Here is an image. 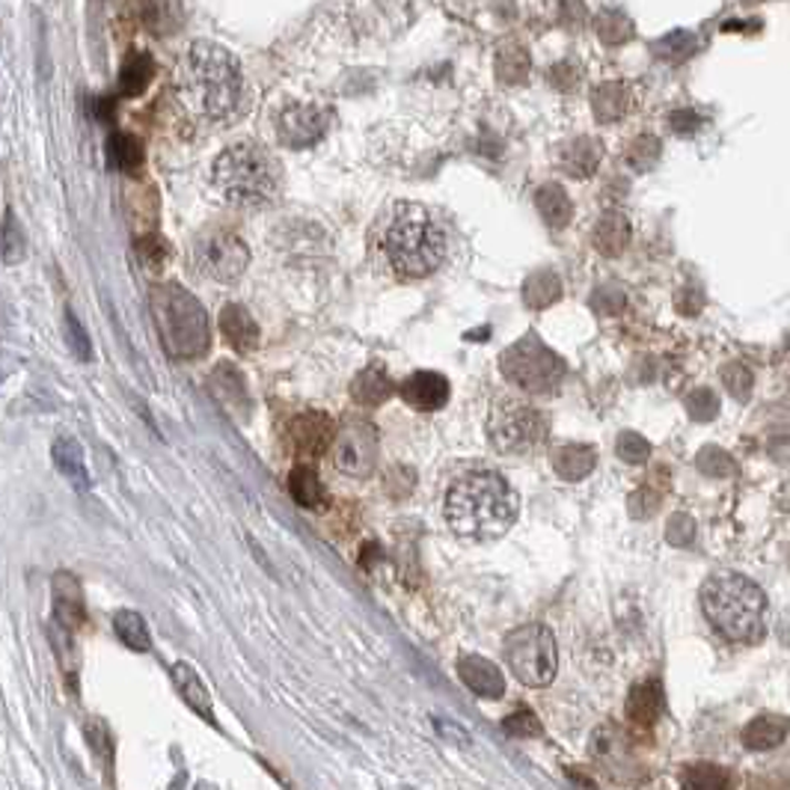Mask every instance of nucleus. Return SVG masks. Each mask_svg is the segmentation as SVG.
I'll list each match as a JSON object with an SVG mask.
<instances>
[{"label":"nucleus","mask_w":790,"mask_h":790,"mask_svg":"<svg viewBox=\"0 0 790 790\" xmlns=\"http://www.w3.org/2000/svg\"><path fill=\"white\" fill-rule=\"evenodd\" d=\"M289 443H292L294 455H298L303 464L321 458V455L330 449V443H333V423H330V416L321 414V410H310V414H301L298 419H292V425H289Z\"/></svg>","instance_id":"14"},{"label":"nucleus","mask_w":790,"mask_h":790,"mask_svg":"<svg viewBox=\"0 0 790 790\" xmlns=\"http://www.w3.org/2000/svg\"><path fill=\"white\" fill-rule=\"evenodd\" d=\"M330 458H333V467L351 479H368L377 464L375 425L363 423V419L342 425L330 443Z\"/></svg>","instance_id":"8"},{"label":"nucleus","mask_w":790,"mask_h":790,"mask_svg":"<svg viewBox=\"0 0 790 790\" xmlns=\"http://www.w3.org/2000/svg\"><path fill=\"white\" fill-rule=\"evenodd\" d=\"M375 253L398 280H423L446 259V236L425 206L395 202L375 229Z\"/></svg>","instance_id":"1"},{"label":"nucleus","mask_w":790,"mask_h":790,"mask_svg":"<svg viewBox=\"0 0 790 790\" xmlns=\"http://www.w3.org/2000/svg\"><path fill=\"white\" fill-rule=\"evenodd\" d=\"M701 610L728 642H758L763 636L767 594L744 574H714L701 585Z\"/></svg>","instance_id":"4"},{"label":"nucleus","mask_w":790,"mask_h":790,"mask_svg":"<svg viewBox=\"0 0 790 790\" xmlns=\"http://www.w3.org/2000/svg\"><path fill=\"white\" fill-rule=\"evenodd\" d=\"M725 384H728L734 398H749V393H752V377L740 366L725 368Z\"/></svg>","instance_id":"40"},{"label":"nucleus","mask_w":790,"mask_h":790,"mask_svg":"<svg viewBox=\"0 0 790 790\" xmlns=\"http://www.w3.org/2000/svg\"><path fill=\"white\" fill-rule=\"evenodd\" d=\"M113 633L116 640L123 642L125 648L134 654H149L152 651V633L149 624L143 619L141 612L134 610H119L113 615Z\"/></svg>","instance_id":"23"},{"label":"nucleus","mask_w":790,"mask_h":790,"mask_svg":"<svg viewBox=\"0 0 790 790\" xmlns=\"http://www.w3.org/2000/svg\"><path fill=\"white\" fill-rule=\"evenodd\" d=\"M63 324H66L69 351H72V354H75V360H81V363H90V360H93V339H90V333L84 330V324L77 321V315L72 310H66V319H63Z\"/></svg>","instance_id":"32"},{"label":"nucleus","mask_w":790,"mask_h":790,"mask_svg":"<svg viewBox=\"0 0 790 790\" xmlns=\"http://www.w3.org/2000/svg\"><path fill=\"white\" fill-rule=\"evenodd\" d=\"M330 128V111L321 104L292 102L285 104L277 116V137L289 149H303L324 137Z\"/></svg>","instance_id":"12"},{"label":"nucleus","mask_w":790,"mask_h":790,"mask_svg":"<svg viewBox=\"0 0 790 790\" xmlns=\"http://www.w3.org/2000/svg\"><path fill=\"white\" fill-rule=\"evenodd\" d=\"M432 723H434V728L440 731L443 740H449V744L464 746V749H470L472 737H470V731L464 728V725L451 723V719H443V716H432Z\"/></svg>","instance_id":"38"},{"label":"nucleus","mask_w":790,"mask_h":790,"mask_svg":"<svg viewBox=\"0 0 790 790\" xmlns=\"http://www.w3.org/2000/svg\"><path fill=\"white\" fill-rule=\"evenodd\" d=\"M520 499L499 472H470L446 493V520L464 538L502 536L518 520Z\"/></svg>","instance_id":"3"},{"label":"nucleus","mask_w":790,"mask_h":790,"mask_svg":"<svg viewBox=\"0 0 790 790\" xmlns=\"http://www.w3.org/2000/svg\"><path fill=\"white\" fill-rule=\"evenodd\" d=\"M155 77V63H152L149 54L143 51H132V54L123 60V72H119V93L134 98V95L146 93V86L152 84Z\"/></svg>","instance_id":"26"},{"label":"nucleus","mask_w":790,"mask_h":790,"mask_svg":"<svg viewBox=\"0 0 790 790\" xmlns=\"http://www.w3.org/2000/svg\"><path fill=\"white\" fill-rule=\"evenodd\" d=\"M506 657L508 668L514 672L520 684H527V687L553 684L559 654H555L553 633L544 624H523L518 631L508 633Z\"/></svg>","instance_id":"7"},{"label":"nucleus","mask_w":790,"mask_h":790,"mask_svg":"<svg viewBox=\"0 0 790 790\" xmlns=\"http://www.w3.org/2000/svg\"><path fill=\"white\" fill-rule=\"evenodd\" d=\"M48 640L54 645V654L60 659V668L66 672V677L72 680V689H77V666H81V657H77L75 648V633L60 627L54 619L48 621Z\"/></svg>","instance_id":"28"},{"label":"nucleus","mask_w":790,"mask_h":790,"mask_svg":"<svg viewBox=\"0 0 790 790\" xmlns=\"http://www.w3.org/2000/svg\"><path fill=\"white\" fill-rule=\"evenodd\" d=\"M215 185L236 206H262L280 190V167L262 146L236 143L215 160Z\"/></svg>","instance_id":"6"},{"label":"nucleus","mask_w":790,"mask_h":790,"mask_svg":"<svg viewBox=\"0 0 790 790\" xmlns=\"http://www.w3.org/2000/svg\"><path fill=\"white\" fill-rule=\"evenodd\" d=\"M160 345L173 360H199L211 349V324L202 303L179 282H158L149 294Z\"/></svg>","instance_id":"5"},{"label":"nucleus","mask_w":790,"mask_h":790,"mask_svg":"<svg viewBox=\"0 0 790 790\" xmlns=\"http://www.w3.org/2000/svg\"><path fill=\"white\" fill-rule=\"evenodd\" d=\"M657 506H659L657 493L648 488H642L631 497V508H627V511H631V518L642 520V518H651V514L657 511Z\"/></svg>","instance_id":"39"},{"label":"nucleus","mask_w":790,"mask_h":790,"mask_svg":"<svg viewBox=\"0 0 790 790\" xmlns=\"http://www.w3.org/2000/svg\"><path fill=\"white\" fill-rule=\"evenodd\" d=\"M398 393L414 410L432 414V410H440L449 402V381L437 372H416V375L407 377Z\"/></svg>","instance_id":"16"},{"label":"nucleus","mask_w":790,"mask_h":790,"mask_svg":"<svg viewBox=\"0 0 790 790\" xmlns=\"http://www.w3.org/2000/svg\"><path fill=\"white\" fill-rule=\"evenodd\" d=\"M51 458H54V467L60 470V476H63L72 488L81 490V493L93 488V479H90V470H86L84 449H81V443H77L75 437H69V434L56 437L54 446H51Z\"/></svg>","instance_id":"19"},{"label":"nucleus","mask_w":790,"mask_h":790,"mask_svg":"<svg viewBox=\"0 0 790 790\" xmlns=\"http://www.w3.org/2000/svg\"><path fill=\"white\" fill-rule=\"evenodd\" d=\"M553 470L564 481H580L594 470V451L589 446H562L553 451Z\"/></svg>","instance_id":"27"},{"label":"nucleus","mask_w":790,"mask_h":790,"mask_svg":"<svg viewBox=\"0 0 790 790\" xmlns=\"http://www.w3.org/2000/svg\"><path fill=\"white\" fill-rule=\"evenodd\" d=\"M0 259L3 264H19L24 259V232L12 211H7L0 226Z\"/></svg>","instance_id":"31"},{"label":"nucleus","mask_w":790,"mask_h":790,"mask_svg":"<svg viewBox=\"0 0 790 790\" xmlns=\"http://www.w3.org/2000/svg\"><path fill=\"white\" fill-rule=\"evenodd\" d=\"M663 714V687L657 680H645L636 684L627 696V716L640 725H654L657 716Z\"/></svg>","instance_id":"24"},{"label":"nucleus","mask_w":790,"mask_h":790,"mask_svg":"<svg viewBox=\"0 0 790 790\" xmlns=\"http://www.w3.org/2000/svg\"><path fill=\"white\" fill-rule=\"evenodd\" d=\"M208 393L215 395L217 405L229 416L236 419L250 416V389H247L245 375L232 363H217L215 372L208 375Z\"/></svg>","instance_id":"15"},{"label":"nucleus","mask_w":790,"mask_h":790,"mask_svg":"<svg viewBox=\"0 0 790 790\" xmlns=\"http://www.w3.org/2000/svg\"><path fill=\"white\" fill-rule=\"evenodd\" d=\"M289 493L301 508H310V511H321L328 508L330 497L324 485H321L319 472L312 470L310 464H298L292 472H289Z\"/></svg>","instance_id":"21"},{"label":"nucleus","mask_w":790,"mask_h":790,"mask_svg":"<svg viewBox=\"0 0 790 790\" xmlns=\"http://www.w3.org/2000/svg\"><path fill=\"white\" fill-rule=\"evenodd\" d=\"M86 740H90V749L98 755V761L104 763V770L111 772L113 770V737L102 719L86 723Z\"/></svg>","instance_id":"33"},{"label":"nucleus","mask_w":790,"mask_h":790,"mask_svg":"<svg viewBox=\"0 0 790 790\" xmlns=\"http://www.w3.org/2000/svg\"><path fill=\"white\" fill-rule=\"evenodd\" d=\"M107 158L116 169L123 173H141L143 167V146L132 134H113L107 141Z\"/></svg>","instance_id":"30"},{"label":"nucleus","mask_w":790,"mask_h":790,"mask_svg":"<svg viewBox=\"0 0 790 790\" xmlns=\"http://www.w3.org/2000/svg\"><path fill=\"white\" fill-rule=\"evenodd\" d=\"M680 788L684 790H731L728 772L716 763H687L680 770Z\"/></svg>","instance_id":"29"},{"label":"nucleus","mask_w":790,"mask_h":790,"mask_svg":"<svg viewBox=\"0 0 790 790\" xmlns=\"http://www.w3.org/2000/svg\"><path fill=\"white\" fill-rule=\"evenodd\" d=\"M351 395H354L357 405H366V407L384 405L386 398L393 395V381L386 377V372L381 366H368L354 377Z\"/></svg>","instance_id":"25"},{"label":"nucleus","mask_w":790,"mask_h":790,"mask_svg":"<svg viewBox=\"0 0 790 790\" xmlns=\"http://www.w3.org/2000/svg\"><path fill=\"white\" fill-rule=\"evenodd\" d=\"M619 455L627 464H642L651 458V446L648 440H642L640 434H621L619 437Z\"/></svg>","instance_id":"37"},{"label":"nucleus","mask_w":790,"mask_h":790,"mask_svg":"<svg viewBox=\"0 0 790 790\" xmlns=\"http://www.w3.org/2000/svg\"><path fill=\"white\" fill-rule=\"evenodd\" d=\"M502 731L511 734V737H538L541 723H538V716L532 710H518V714H511L502 723Z\"/></svg>","instance_id":"36"},{"label":"nucleus","mask_w":790,"mask_h":790,"mask_svg":"<svg viewBox=\"0 0 790 790\" xmlns=\"http://www.w3.org/2000/svg\"><path fill=\"white\" fill-rule=\"evenodd\" d=\"M220 330H224L226 342L238 351V354H253L262 342V333H259V324L250 312L241 306V303H229L224 312H220Z\"/></svg>","instance_id":"20"},{"label":"nucleus","mask_w":790,"mask_h":790,"mask_svg":"<svg viewBox=\"0 0 790 790\" xmlns=\"http://www.w3.org/2000/svg\"><path fill=\"white\" fill-rule=\"evenodd\" d=\"M719 405H716V395L710 389H698L693 398H689V414L696 419H714Z\"/></svg>","instance_id":"41"},{"label":"nucleus","mask_w":790,"mask_h":790,"mask_svg":"<svg viewBox=\"0 0 790 790\" xmlns=\"http://www.w3.org/2000/svg\"><path fill=\"white\" fill-rule=\"evenodd\" d=\"M666 541L672 547L693 544V541H696V520L689 518V514H684V511L672 514L666 523Z\"/></svg>","instance_id":"35"},{"label":"nucleus","mask_w":790,"mask_h":790,"mask_svg":"<svg viewBox=\"0 0 790 790\" xmlns=\"http://www.w3.org/2000/svg\"><path fill=\"white\" fill-rule=\"evenodd\" d=\"M788 731H790V723L784 719V716H776V714L755 716L752 723L746 725L744 744L749 746L752 752H767V749H776V746L784 744Z\"/></svg>","instance_id":"22"},{"label":"nucleus","mask_w":790,"mask_h":790,"mask_svg":"<svg viewBox=\"0 0 790 790\" xmlns=\"http://www.w3.org/2000/svg\"><path fill=\"white\" fill-rule=\"evenodd\" d=\"M51 619L72 633L84 631L90 624L84 585L72 571H56L51 576Z\"/></svg>","instance_id":"13"},{"label":"nucleus","mask_w":790,"mask_h":790,"mask_svg":"<svg viewBox=\"0 0 790 790\" xmlns=\"http://www.w3.org/2000/svg\"><path fill=\"white\" fill-rule=\"evenodd\" d=\"M490 437L499 451L520 455L544 437V423L532 407L520 405V402H506V405H497L490 416Z\"/></svg>","instance_id":"10"},{"label":"nucleus","mask_w":790,"mask_h":790,"mask_svg":"<svg viewBox=\"0 0 790 790\" xmlns=\"http://www.w3.org/2000/svg\"><path fill=\"white\" fill-rule=\"evenodd\" d=\"M241 63L217 42H194L179 63V95L199 119L217 123L236 111L241 98Z\"/></svg>","instance_id":"2"},{"label":"nucleus","mask_w":790,"mask_h":790,"mask_svg":"<svg viewBox=\"0 0 790 790\" xmlns=\"http://www.w3.org/2000/svg\"><path fill=\"white\" fill-rule=\"evenodd\" d=\"M194 264L202 277H211L217 282H232L247 271L250 250L238 236L211 232V236H202L194 245Z\"/></svg>","instance_id":"9"},{"label":"nucleus","mask_w":790,"mask_h":790,"mask_svg":"<svg viewBox=\"0 0 790 790\" xmlns=\"http://www.w3.org/2000/svg\"><path fill=\"white\" fill-rule=\"evenodd\" d=\"M502 372L523 389L544 393V389H553L559 375H562V366L538 342H523L502 360Z\"/></svg>","instance_id":"11"},{"label":"nucleus","mask_w":790,"mask_h":790,"mask_svg":"<svg viewBox=\"0 0 790 790\" xmlns=\"http://www.w3.org/2000/svg\"><path fill=\"white\" fill-rule=\"evenodd\" d=\"M458 675L467 687L481 698H499L506 696V677L497 668V663H490L488 657L479 654H467L458 659Z\"/></svg>","instance_id":"17"},{"label":"nucleus","mask_w":790,"mask_h":790,"mask_svg":"<svg viewBox=\"0 0 790 790\" xmlns=\"http://www.w3.org/2000/svg\"><path fill=\"white\" fill-rule=\"evenodd\" d=\"M169 677H173V687H176V693L181 696V701H185L202 723H215L211 693H208V687L202 684V677L197 675V668L190 666V663H176L173 672H169Z\"/></svg>","instance_id":"18"},{"label":"nucleus","mask_w":790,"mask_h":790,"mask_svg":"<svg viewBox=\"0 0 790 790\" xmlns=\"http://www.w3.org/2000/svg\"><path fill=\"white\" fill-rule=\"evenodd\" d=\"M696 467L705 472V476H710V479H725V476H734V472H737L731 455L723 449H705L696 458Z\"/></svg>","instance_id":"34"}]
</instances>
